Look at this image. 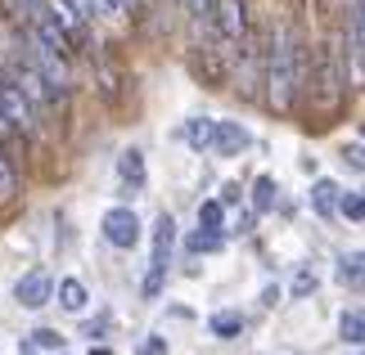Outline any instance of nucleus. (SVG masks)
<instances>
[{
	"label": "nucleus",
	"mask_w": 365,
	"mask_h": 355,
	"mask_svg": "<svg viewBox=\"0 0 365 355\" xmlns=\"http://www.w3.org/2000/svg\"><path fill=\"white\" fill-rule=\"evenodd\" d=\"M302 86V41L289 23H275L271 50H266V99L275 108H289Z\"/></svg>",
	"instance_id": "obj_1"
},
{
	"label": "nucleus",
	"mask_w": 365,
	"mask_h": 355,
	"mask_svg": "<svg viewBox=\"0 0 365 355\" xmlns=\"http://www.w3.org/2000/svg\"><path fill=\"white\" fill-rule=\"evenodd\" d=\"M27 59H32V68L41 73V81L50 86L54 99H63L68 90H73V68H68V50L50 46V41H41L27 32Z\"/></svg>",
	"instance_id": "obj_2"
},
{
	"label": "nucleus",
	"mask_w": 365,
	"mask_h": 355,
	"mask_svg": "<svg viewBox=\"0 0 365 355\" xmlns=\"http://www.w3.org/2000/svg\"><path fill=\"white\" fill-rule=\"evenodd\" d=\"M207 18H212V36L226 46V54L248 46V5L244 0H212Z\"/></svg>",
	"instance_id": "obj_3"
},
{
	"label": "nucleus",
	"mask_w": 365,
	"mask_h": 355,
	"mask_svg": "<svg viewBox=\"0 0 365 355\" xmlns=\"http://www.w3.org/2000/svg\"><path fill=\"white\" fill-rule=\"evenodd\" d=\"M172 248H176V221H172V216L163 211V216L153 221V252H149V275H145V283H140V292H145L149 302H153V297L163 292L167 265H172Z\"/></svg>",
	"instance_id": "obj_4"
},
{
	"label": "nucleus",
	"mask_w": 365,
	"mask_h": 355,
	"mask_svg": "<svg viewBox=\"0 0 365 355\" xmlns=\"http://www.w3.org/2000/svg\"><path fill=\"white\" fill-rule=\"evenodd\" d=\"M0 112H5L9 131H23V135L36 131V108H32V99L14 86L9 77H0Z\"/></svg>",
	"instance_id": "obj_5"
},
{
	"label": "nucleus",
	"mask_w": 365,
	"mask_h": 355,
	"mask_svg": "<svg viewBox=\"0 0 365 355\" xmlns=\"http://www.w3.org/2000/svg\"><path fill=\"white\" fill-rule=\"evenodd\" d=\"M100 230L108 238V248H118V252H131L140 243V216L131 207H108L104 221H100Z\"/></svg>",
	"instance_id": "obj_6"
},
{
	"label": "nucleus",
	"mask_w": 365,
	"mask_h": 355,
	"mask_svg": "<svg viewBox=\"0 0 365 355\" xmlns=\"http://www.w3.org/2000/svg\"><path fill=\"white\" fill-rule=\"evenodd\" d=\"M14 297H19V306H27V310L50 306V302H54V279H50V270H27V275L14 283Z\"/></svg>",
	"instance_id": "obj_7"
},
{
	"label": "nucleus",
	"mask_w": 365,
	"mask_h": 355,
	"mask_svg": "<svg viewBox=\"0 0 365 355\" xmlns=\"http://www.w3.org/2000/svg\"><path fill=\"white\" fill-rule=\"evenodd\" d=\"M9 81H14V86H19L27 99H32V108H46L50 104V86H46V81H41V73H36V68H32V59H27V54H23V59H14L9 63Z\"/></svg>",
	"instance_id": "obj_8"
},
{
	"label": "nucleus",
	"mask_w": 365,
	"mask_h": 355,
	"mask_svg": "<svg viewBox=\"0 0 365 355\" xmlns=\"http://www.w3.org/2000/svg\"><path fill=\"white\" fill-rule=\"evenodd\" d=\"M248 144H252V135L240 122H212V149L207 153H217V158H240Z\"/></svg>",
	"instance_id": "obj_9"
},
{
	"label": "nucleus",
	"mask_w": 365,
	"mask_h": 355,
	"mask_svg": "<svg viewBox=\"0 0 365 355\" xmlns=\"http://www.w3.org/2000/svg\"><path fill=\"white\" fill-rule=\"evenodd\" d=\"M365 18H361V0L347 5V59H352V77L361 81V50H365Z\"/></svg>",
	"instance_id": "obj_10"
},
{
	"label": "nucleus",
	"mask_w": 365,
	"mask_h": 355,
	"mask_svg": "<svg viewBox=\"0 0 365 355\" xmlns=\"http://www.w3.org/2000/svg\"><path fill=\"white\" fill-rule=\"evenodd\" d=\"M118 176H122V184L131 194H140V189H145V153H140V149H126L122 158H118Z\"/></svg>",
	"instance_id": "obj_11"
},
{
	"label": "nucleus",
	"mask_w": 365,
	"mask_h": 355,
	"mask_svg": "<svg viewBox=\"0 0 365 355\" xmlns=\"http://www.w3.org/2000/svg\"><path fill=\"white\" fill-rule=\"evenodd\" d=\"M339 184H334V180H316L312 184V211H316V216H334V211H339Z\"/></svg>",
	"instance_id": "obj_12"
},
{
	"label": "nucleus",
	"mask_w": 365,
	"mask_h": 355,
	"mask_svg": "<svg viewBox=\"0 0 365 355\" xmlns=\"http://www.w3.org/2000/svg\"><path fill=\"white\" fill-rule=\"evenodd\" d=\"M275 198H279V184L271 176H257V180H252V198H248V203H252V216H266V211L275 207Z\"/></svg>",
	"instance_id": "obj_13"
},
{
	"label": "nucleus",
	"mask_w": 365,
	"mask_h": 355,
	"mask_svg": "<svg viewBox=\"0 0 365 355\" xmlns=\"http://www.w3.org/2000/svg\"><path fill=\"white\" fill-rule=\"evenodd\" d=\"M91 302V292H86V283L81 279H59V306L63 310H73V315H81Z\"/></svg>",
	"instance_id": "obj_14"
},
{
	"label": "nucleus",
	"mask_w": 365,
	"mask_h": 355,
	"mask_svg": "<svg viewBox=\"0 0 365 355\" xmlns=\"http://www.w3.org/2000/svg\"><path fill=\"white\" fill-rule=\"evenodd\" d=\"M207 329H212V337L230 342V337H240V333H244V315H240V310H221V315L207 319Z\"/></svg>",
	"instance_id": "obj_15"
},
{
	"label": "nucleus",
	"mask_w": 365,
	"mask_h": 355,
	"mask_svg": "<svg viewBox=\"0 0 365 355\" xmlns=\"http://www.w3.org/2000/svg\"><path fill=\"white\" fill-rule=\"evenodd\" d=\"M185 144L194 153H207V149H212V117H194L185 126Z\"/></svg>",
	"instance_id": "obj_16"
},
{
	"label": "nucleus",
	"mask_w": 365,
	"mask_h": 355,
	"mask_svg": "<svg viewBox=\"0 0 365 355\" xmlns=\"http://www.w3.org/2000/svg\"><path fill=\"white\" fill-rule=\"evenodd\" d=\"M339 333H343V342L361 346V342H365V315H361V310H347L343 324H339Z\"/></svg>",
	"instance_id": "obj_17"
},
{
	"label": "nucleus",
	"mask_w": 365,
	"mask_h": 355,
	"mask_svg": "<svg viewBox=\"0 0 365 355\" xmlns=\"http://www.w3.org/2000/svg\"><path fill=\"white\" fill-rule=\"evenodd\" d=\"M221 225H226V207H221L217 198L199 203V230H221Z\"/></svg>",
	"instance_id": "obj_18"
},
{
	"label": "nucleus",
	"mask_w": 365,
	"mask_h": 355,
	"mask_svg": "<svg viewBox=\"0 0 365 355\" xmlns=\"http://www.w3.org/2000/svg\"><path fill=\"white\" fill-rule=\"evenodd\" d=\"M221 243H226V234H221V230H199V234H190V252H194V257H203V252H217Z\"/></svg>",
	"instance_id": "obj_19"
},
{
	"label": "nucleus",
	"mask_w": 365,
	"mask_h": 355,
	"mask_svg": "<svg viewBox=\"0 0 365 355\" xmlns=\"http://www.w3.org/2000/svg\"><path fill=\"white\" fill-rule=\"evenodd\" d=\"M14 194H19V171H14V162L0 153V203H9Z\"/></svg>",
	"instance_id": "obj_20"
},
{
	"label": "nucleus",
	"mask_w": 365,
	"mask_h": 355,
	"mask_svg": "<svg viewBox=\"0 0 365 355\" xmlns=\"http://www.w3.org/2000/svg\"><path fill=\"white\" fill-rule=\"evenodd\" d=\"M339 211H343L347 221H356V225H361V221H365V198H361L356 189H352V194H339Z\"/></svg>",
	"instance_id": "obj_21"
},
{
	"label": "nucleus",
	"mask_w": 365,
	"mask_h": 355,
	"mask_svg": "<svg viewBox=\"0 0 365 355\" xmlns=\"http://www.w3.org/2000/svg\"><path fill=\"white\" fill-rule=\"evenodd\" d=\"M361 252H347V257L339 261V283H352V288H356V283H361Z\"/></svg>",
	"instance_id": "obj_22"
},
{
	"label": "nucleus",
	"mask_w": 365,
	"mask_h": 355,
	"mask_svg": "<svg viewBox=\"0 0 365 355\" xmlns=\"http://www.w3.org/2000/svg\"><path fill=\"white\" fill-rule=\"evenodd\" d=\"M27 346H36V351H63V337L54 333V329H36V333H32V342H27Z\"/></svg>",
	"instance_id": "obj_23"
},
{
	"label": "nucleus",
	"mask_w": 365,
	"mask_h": 355,
	"mask_svg": "<svg viewBox=\"0 0 365 355\" xmlns=\"http://www.w3.org/2000/svg\"><path fill=\"white\" fill-rule=\"evenodd\" d=\"M307 292H316V275H312V270H298V279H293V297H307Z\"/></svg>",
	"instance_id": "obj_24"
},
{
	"label": "nucleus",
	"mask_w": 365,
	"mask_h": 355,
	"mask_svg": "<svg viewBox=\"0 0 365 355\" xmlns=\"http://www.w3.org/2000/svg\"><path fill=\"white\" fill-rule=\"evenodd\" d=\"M140 355H167V337H149V342H140Z\"/></svg>",
	"instance_id": "obj_25"
},
{
	"label": "nucleus",
	"mask_w": 365,
	"mask_h": 355,
	"mask_svg": "<svg viewBox=\"0 0 365 355\" xmlns=\"http://www.w3.org/2000/svg\"><path fill=\"white\" fill-rule=\"evenodd\" d=\"M240 198H244V189H240V184H226L217 203H221V207H235V203H240Z\"/></svg>",
	"instance_id": "obj_26"
},
{
	"label": "nucleus",
	"mask_w": 365,
	"mask_h": 355,
	"mask_svg": "<svg viewBox=\"0 0 365 355\" xmlns=\"http://www.w3.org/2000/svg\"><path fill=\"white\" fill-rule=\"evenodd\" d=\"M100 9H108V14H118V9H126V0H95Z\"/></svg>",
	"instance_id": "obj_27"
},
{
	"label": "nucleus",
	"mask_w": 365,
	"mask_h": 355,
	"mask_svg": "<svg viewBox=\"0 0 365 355\" xmlns=\"http://www.w3.org/2000/svg\"><path fill=\"white\" fill-rule=\"evenodd\" d=\"M19 5H23V14H27V18H32V14H36L41 5H46V0H19Z\"/></svg>",
	"instance_id": "obj_28"
},
{
	"label": "nucleus",
	"mask_w": 365,
	"mask_h": 355,
	"mask_svg": "<svg viewBox=\"0 0 365 355\" xmlns=\"http://www.w3.org/2000/svg\"><path fill=\"white\" fill-rule=\"evenodd\" d=\"M0 135H9V122H5V112H0Z\"/></svg>",
	"instance_id": "obj_29"
},
{
	"label": "nucleus",
	"mask_w": 365,
	"mask_h": 355,
	"mask_svg": "<svg viewBox=\"0 0 365 355\" xmlns=\"http://www.w3.org/2000/svg\"><path fill=\"white\" fill-rule=\"evenodd\" d=\"M91 355H113V351H108V346H100V351H91Z\"/></svg>",
	"instance_id": "obj_30"
},
{
	"label": "nucleus",
	"mask_w": 365,
	"mask_h": 355,
	"mask_svg": "<svg viewBox=\"0 0 365 355\" xmlns=\"http://www.w3.org/2000/svg\"><path fill=\"white\" fill-rule=\"evenodd\" d=\"M19 355H36V346H23V351H19Z\"/></svg>",
	"instance_id": "obj_31"
},
{
	"label": "nucleus",
	"mask_w": 365,
	"mask_h": 355,
	"mask_svg": "<svg viewBox=\"0 0 365 355\" xmlns=\"http://www.w3.org/2000/svg\"><path fill=\"white\" fill-rule=\"evenodd\" d=\"M59 355H63V351H59Z\"/></svg>",
	"instance_id": "obj_32"
}]
</instances>
